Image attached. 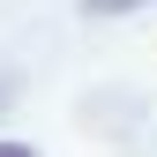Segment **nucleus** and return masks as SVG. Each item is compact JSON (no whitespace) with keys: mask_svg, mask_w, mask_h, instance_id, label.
I'll return each mask as SVG.
<instances>
[{"mask_svg":"<svg viewBox=\"0 0 157 157\" xmlns=\"http://www.w3.org/2000/svg\"><path fill=\"white\" fill-rule=\"evenodd\" d=\"M127 8H142V0H90V15H127Z\"/></svg>","mask_w":157,"mask_h":157,"instance_id":"1","label":"nucleus"},{"mask_svg":"<svg viewBox=\"0 0 157 157\" xmlns=\"http://www.w3.org/2000/svg\"><path fill=\"white\" fill-rule=\"evenodd\" d=\"M0 157H37V150L30 142H0Z\"/></svg>","mask_w":157,"mask_h":157,"instance_id":"2","label":"nucleus"}]
</instances>
